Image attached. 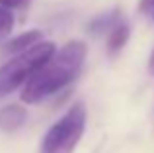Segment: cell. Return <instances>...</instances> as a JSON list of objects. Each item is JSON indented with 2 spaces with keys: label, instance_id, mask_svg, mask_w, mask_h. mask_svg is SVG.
<instances>
[{
  "label": "cell",
  "instance_id": "cell-1",
  "mask_svg": "<svg viewBox=\"0 0 154 153\" xmlns=\"http://www.w3.org/2000/svg\"><path fill=\"white\" fill-rule=\"evenodd\" d=\"M86 61V43L70 39L57 49L22 86V100L26 104H39L57 94L72 83Z\"/></svg>",
  "mask_w": 154,
  "mask_h": 153
},
{
  "label": "cell",
  "instance_id": "cell-2",
  "mask_svg": "<svg viewBox=\"0 0 154 153\" xmlns=\"http://www.w3.org/2000/svg\"><path fill=\"white\" fill-rule=\"evenodd\" d=\"M57 51V45L53 41H45L41 39L39 43H35L33 47H29L27 51L12 57L8 63H4L0 67V98L8 96L10 92H14L16 88L23 86L27 83L31 75L47 61L51 59V55Z\"/></svg>",
  "mask_w": 154,
  "mask_h": 153
},
{
  "label": "cell",
  "instance_id": "cell-3",
  "mask_svg": "<svg viewBox=\"0 0 154 153\" xmlns=\"http://www.w3.org/2000/svg\"><path fill=\"white\" fill-rule=\"evenodd\" d=\"M86 106L76 102L43 135L39 153H74L86 130Z\"/></svg>",
  "mask_w": 154,
  "mask_h": 153
},
{
  "label": "cell",
  "instance_id": "cell-4",
  "mask_svg": "<svg viewBox=\"0 0 154 153\" xmlns=\"http://www.w3.org/2000/svg\"><path fill=\"white\" fill-rule=\"evenodd\" d=\"M27 120V112L20 104H8V106L0 108V130L12 134V132L20 130Z\"/></svg>",
  "mask_w": 154,
  "mask_h": 153
},
{
  "label": "cell",
  "instance_id": "cell-5",
  "mask_svg": "<svg viewBox=\"0 0 154 153\" xmlns=\"http://www.w3.org/2000/svg\"><path fill=\"white\" fill-rule=\"evenodd\" d=\"M119 22H123L121 10L119 8H113V10H107V12H103V14L92 18L90 24H88V31H90L92 35H96V37H98V35H107Z\"/></svg>",
  "mask_w": 154,
  "mask_h": 153
},
{
  "label": "cell",
  "instance_id": "cell-6",
  "mask_svg": "<svg viewBox=\"0 0 154 153\" xmlns=\"http://www.w3.org/2000/svg\"><path fill=\"white\" fill-rule=\"evenodd\" d=\"M41 41V31L39 30H29V31H23V34L16 35V37H12L10 41L4 45V51L6 53H23V51H27L29 47H33L35 43Z\"/></svg>",
  "mask_w": 154,
  "mask_h": 153
},
{
  "label": "cell",
  "instance_id": "cell-7",
  "mask_svg": "<svg viewBox=\"0 0 154 153\" xmlns=\"http://www.w3.org/2000/svg\"><path fill=\"white\" fill-rule=\"evenodd\" d=\"M129 35H131V30L125 22H119L111 31H109L105 37H107V51L109 55H117L129 41Z\"/></svg>",
  "mask_w": 154,
  "mask_h": 153
},
{
  "label": "cell",
  "instance_id": "cell-8",
  "mask_svg": "<svg viewBox=\"0 0 154 153\" xmlns=\"http://www.w3.org/2000/svg\"><path fill=\"white\" fill-rule=\"evenodd\" d=\"M12 30H14V14H12V10L0 6V39L8 37Z\"/></svg>",
  "mask_w": 154,
  "mask_h": 153
},
{
  "label": "cell",
  "instance_id": "cell-9",
  "mask_svg": "<svg viewBox=\"0 0 154 153\" xmlns=\"http://www.w3.org/2000/svg\"><path fill=\"white\" fill-rule=\"evenodd\" d=\"M31 0H0V6L8 8V10H14V8H23L27 6Z\"/></svg>",
  "mask_w": 154,
  "mask_h": 153
},
{
  "label": "cell",
  "instance_id": "cell-10",
  "mask_svg": "<svg viewBox=\"0 0 154 153\" xmlns=\"http://www.w3.org/2000/svg\"><path fill=\"white\" fill-rule=\"evenodd\" d=\"M139 8H140V12H143V14L152 16L154 14V0H140V2H139Z\"/></svg>",
  "mask_w": 154,
  "mask_h": 153
},
{
  "label": "cell",
  "instance_id": "cell-11",
  "mask_svg": "<svg viewBox=\"0 0 154 153\" xmlns=\"http://www.w3.org/2000/svg\"><path fill=\"white\" fill-rule=\"evenodd\" d=\"M148 73H150V75L154 76V51H152L150 59H148Z\"/></svg>",
  "mask_w": 154,
  "mask_h": 153
},
{
  "label": "cell",
  "instance_id": "cell-12",
  "mask_svg": "<svg viewBox=\"0 0 154 153\" xmlns=\"http://www.w3.org/2000/svg\"><path fill=\"white\" fill-rule=\"evenodd\" d=\"M150 18H154V14H152V16H150Z\"/></svg>",
  "mask_w": 154,
  "mask_h": 153
}]
</instances>
